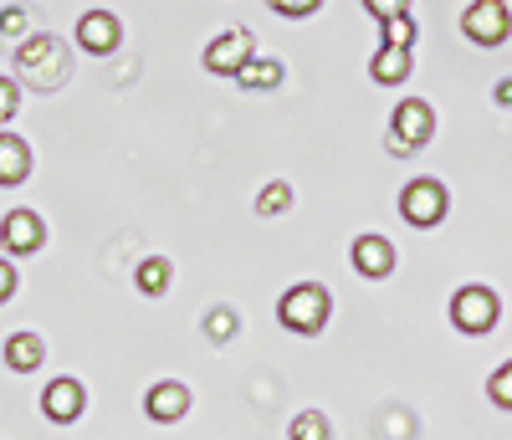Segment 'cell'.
<instances>
[{
	"label": "cell",
	"instance_id": "14",
	"mask_svg": "<svg viewBox=\"0 0 512 440\" xmlns=\"http://www.w3.org/2000/svg\"><path fill=\"white\" fill-rule=\"evenodd\" d=\"M236 82L246 87V93H272V87L282 82V62H277V57H251V62L236 72Z\"/></svg>",
	"mask_w": 512,
	"mask_h": 440
},
{
	"label": "cell",
	"instance_id": "3",
	"mask_svg": "<svg viewBox=\"0 0 512 440\" xmlns=\"http://www.w3.org/2000/svg\"><path fill=\"white\" fill-rule=\"evenodd\" d=\"M431 134H436V113H431V103L425 98H405L400 108H395V128H390V154H400V159H410L415 149H425L431 144Z\"/></svg>",
	"mask_w": 512,
	"mask_h": 440
},
{
	"label": "cell",
	"instance_id": "6",
	"mask_svg": "<svg viewBox=\"0 0 512 440\" xmlns=\"http://www.w3.org/2000/svg\"><path fill=\"white\" fill-rule=\"evenodd\" d=\"M251 57H256L251 31H246V26H231L226 36H216V41L205 47V72H216V77H236Z\"/></svg>",
	"mask_w": 512,
	"mask_h": 440
},
{
	"label": "cell",
	"instance_id": "21",
	"mask_svg": "<svg viewBox=\"0 0 512 440\" xmlns=\"http://www.w3.org/2000/svg\"><path fill=\"white\" fill-rule=\"evenodd\" d=\"M205 333L216 338V343H226V338L236 333V313H231V307H216V313L205 318Z\"/></svg>",
	"mask_w": 512,
	"mask_h": 440
},
{
	"label": "cell",
	"instance_id": "8",
	"mask_svg": "<svg viewBox=\"0 0 512 440\" xmlns=\"http://www.w3.org/2000/svg\"><path fill=\"white\" fill-rule=\"evenodd\" d=\"M123 41V26H118V16L113 11H88L77 21V47L82 52H93V57H108L113 47Z\"/></svg>",
	"mask_w": 512,
	"mask_h": 440
},
{
	"label": "cell",
	"instance_id": "1",
	"mask_svg": "<svg viewBox=\"0 0 512 440\" xmlns=\"http://www.w3.org/2000/svg\"><path fill=\"white\" fill-rule=\"evenodd\" d=\"M328 313H333V302H328V287H318V282H297V287H287L282 302H277L282 328H287V333H303V338L323 333Z\"/></svg>",
	"mask_w": 512,
	"mask_h": 440
},
{
	"label": "cell",
	"instance_id": "9",
	"mask_svg": "<svg viewBox=\"0 0 512 440\" xmlns=\"http://www.w3.org/2000/svg\"><path fill=\"white\" fill-rule=\"evenodd\" d=\"M349 261H354V272H359V277H369V282H384V277L395 272V246L384 241V236H374V231H369V236H359V241H354Z\"/></svg>",
	"mask_w": 512,
	"mask_h": 440
},
{
	"label": "cell",
	"instance_id": "20",
	"mask_svg": "<svg viewBox=\"0 0 512 440\" xmlns=\"http://www.w3.org/2000/svg\"><path fill=\"white\" fill-rule=\"evenodd\" d=\"M487 394H492L497 410H512V364H502V369L487 379Z\"/></svg>",
	"mask_w": 512,
	"mask_h": 440
},
{
	"label": "cell",
	"instance_id": "18",
	"mask_svg": "<svg viewBox=\"0 0 512 440\" xmlns=\"http://www.w3.org/2000/svg\"><path fill=\"white\" fill-rule=\"evenodd\" d=\"M287 205H292V185H287V180H272L262 195H256V215H267V220L282 215Z\"/></svg>",
	"mask_w": 512,
	"mask_h": 440
},
{
	"label": "cell",
	"instance_id": "25",
	"mask_svg": "<svg viewBox=\"0 0 512 440\" xmlns=\"http://www.w3.org/2000/svg\"><path fill=\"white\" fill-rule=\"evenodd\" d=\"M26 31H31V21H26V11H21V6L0 11V36H26Z\"/></svg>",
	"mask_w": 512,
	"mask_h": 440
},
{
	"label": "cell",
	"instance_id": "17",
	"mask_svg": "<svg viewBox=\"0 0 512 440\" xmlns=\"http://www.w3.org/2000/svg\"><path fill=\"white\" fill-rule=\"evenodd\" d=\"M134 282H139V292H144V297H159V292L169 287V261H164V256H149L144 267L134 272Z\"/></svg>",
	"mask_w": 512,
	"mask_h": 440
},
{
	"label": "cell",
	"instance_id": "19",
	"mask_svg": "<svg viewBox=\"0 0 512 440\" xmlns=\"http://www.w3.org/2000/svg\"><path fill=\"white\" fill-rule=\"evenodd\" d=\"M292 440H328V420L318 410H303V415H292Z\"/></svg>",
	"mask_w": 512,
	"mask_h": 440
},
{
	"label": "cell",
	"instance_id": "7",
	"mask_svg": "<svg viewBox=\"0 0 512 440\" xmlns=\"http://www.w3.org/2000/svg\"><path fill=\"white\" fill-rule=\"evenodd\" d=\"M41 241H47V226H41L36 210H11L0 220V246L11 256H31V251H41Z\"/></svg>",
	"mask_w": 512,
	"mask_h": 440
},
{
	"label": "cell",
	"instance_id": "13",
	"mask_svg": "<svg viewBox=\"0 0 512 440\" xmlns=\"http://www.w3.org/2000/svg\"><path fill=\"white\" fill-rule=\"evenodd\" d=\"M41 359H47V348H41L36 333H11L6 338V369L31 374V369H41Z\"/></svg>",
	"mask_w": 512,
	"mask_h": 440
},
{
	"label": "cell",
	"instance_id": "15",
	"mask_svg": "<svg viewBox=\"0 0 512 440\" xmlns=\"http://www.w3.org/2000/svg\"><path fill=\"white\" fill-rule=\"evenodd\" d=\"M369 77H374L379 87L405 82V77H410V52H400V47H379V57L369 62Z\"/></svg>",
	"mask_w": 512,
	"mask_h": 440
},
{
	"label": "cell",
	"instance_id": "27",
	"mask_svg": "<svg viewBox=\"0 0 512 440\" xmlns=\"http://www.w3.org/2000/svg\"><path fill=\"white\" fill-rule=\"evenodd\" d=\"M11 292H16V267L0 261V302H11Z\"/></svg>",
	"mask_w": 512,
	"mask_h": 440
},
{
	"label": "cell",
	"instance_id": "10",
	"mask_svg": "<svg viewBox=\"0 0 512 440\" xmlns=\"http://www.w3.org/2000/svg\"><path fill=\"white\" fill-rule=\"evenodd\" d=\"M82 405H88V394H82L77 379H52L47 394H41V415L57 420V425H72L82 415Z\"/></svg>",
	"mask_w": 512,
	"mask_h": 440
},
{
	"label": "cell",
	"instance_id": "26",
	"mask_svg": "<svg viewBox=\"0 0 512 440\" xmlns=\"http://www.w3.org/2000/svg\"><path fill=\"white\" fill-rule=\"evenodd\" d=\"M41 57H52V41L47 36H31L26 47H21V62H41Z\"/></svg>",
	"mask_w": 512,
	"mask_h": 440
},
{
	"label": "cell",
	"instance_id": "4",
	"mask_svg": "<svg viewBox=\"0 0 512 440\" xmlns=\"http://www.w3.org/2000/svg\"><path fill=\"white\" fill-rule=\"evenodd\" d=\"M446 205H451V195H446V185L441 180H410L405 190H400V215L410 220L415 231H431V226H441L446 220Z\"/></svg>",
	"mask_w": 512,
	"mask_h": 440
},
{
	"label": "cell",
	"instance_id": "12",
	"mask_svg": "<svg viewBox=\"0 0 512 440\" xmlns=\"http://www.w3.org/2000/svg\"><path fill=\"white\" fill-rule=\"evenodd\" d=\"M31 174V149L16 134H0V185H21Z\"/></svg>",
	"mask_w": 512,
	"mask_h": 440
},
{
	"label": "cell",
	"instance_id": "22",
	"mask_svg": "<svg viewBox=\"0 0 512 440\" xmlns=\"http://www.w3.org/2000/svg\"><path fill=\"white\" fill-rule=\"evenodd\" d=\"M267 6L277 11V16H287V21H303V16H313L323 0H267Z\"/></svg>",
	"mask_w": 512,
	"mask_h": 440
},
{
	"label": "cell",
	"instance_id": "28",
	"mask_svg": "<svg viewBox=\"0 0 512 440\" xmlns=\"http://www.w3.org/2000/svg\"><path fill=\"white\" fill-rule=\"evenodd\" d=\"M497 103H502V108H512V77H502V82H497Z\"/></svg>",
	"mask_w": 512,
	"mask_h": 440
},
{
	"label": "cell",
	"instance_id": "16",
	"mask_svg": "<svg viewBox=\"0 0 512 440\" xmlns=\"http://www.w3.org/2000/svg\"><path fill=\"white\" fill-rule=\"evenodd\" d=\"M379 36H384L379 47H400V52H410V47H415V21H410V16H384V21H379Z\"/></svg>",
	"mask_w": 512,
	"mask_h": 440
},
{
	"label": "cell",
	"instance_id": "5",
	"mask_svg": "<svg viewBox=\"0 0 512 440\" xmlns=\"http://www.w3.org/2000/svg\"><path fill=\"white\" fill-rule=\"evenodd\" d=\"M461 31H466V41H477V47H502L512 36V11L502 0H472V6L461 11Z\"/></svg>",
	"mask_w": 512,
	"mask_h": 440
},
{
	"label": "cell",
	"instance_id": "2",
	"mask_svg": "<svg viewBox=\"0 0 512 440\" xmlns=\"http://www.w3.org/2000/svg\"><path fill=\"white\" fill-rule=\"evenodd\" d=\"M497 318H502V302H497V292L492 287H456V297H451V323H456V333H466V338H482V333H492L497 328Z\"/></svg>",
	"mask_w": 512,
	"mask_h": 440
},
{
	"label": "cell",
	"instance_id": "24",
	"mask_svg": "<svg viewBox=\"0 0 512 440\" xmlns=\"http://www.w3.org/2000/svg\"><path fill=\"white\" fill-rule=\"evenodd\" d=\"M21 108V93H16V82L11 77H0V123H11Z\"/></svg>",
	"mask_w": 512,
	"mask_h": 440
},
{
	"label": "cell",
	"instance_id": "23",
	"mask_svg": "<svg viewBox=\"0 0 512 440\" xmlns=\"http://www.w3.org/2000/svg\"><path fill=\"white\" fill-rule=\"evenodd\" d=\"M364 11H369L374 21H384V16H410V0H364Z\"/></svg>",
	"mask_w": 512,
	"mask_h": 440
},
{
	"label": "cell",
	"instance_id": "11",
	"mask_svg": "<svg viewBox=\"0 0 512 440\" xmlns=\"http://www.w3.org/2000/svg\"><path fill=\"white\" fill-rule=\"evenodd\" d=\"M144 410H149V420H159V425L185 420V410H190V389L175 384V379H164V384H154V389L144 394Z\"/></svg>",
	"mask_w": 512,
	"mask_h": 440
}]
</instances>
